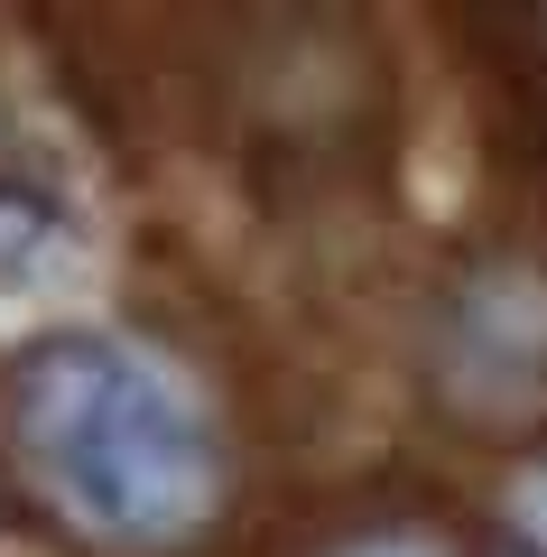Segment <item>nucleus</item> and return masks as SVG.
I'll return each mask as SVG.
<instances>
[{"label": "nucleus", "mask_w": 547, "mask_h": 557, "mask_svg": "<svg viewBox=\"0 0 547 557\" xmlns=\"http://www.w3.org/2000/svg\"><path fill=\"white\" fill-rule=\"evenodd\" d=\"M344 557H436L427 539H362V548H344Z\"/></svg>", "instance_id": "4"}, {"label": "nucleus", "mask_w": 547, "mask_h": 557, "mask_svg": "<svg viewBox=\"0 0 547 557\" xmlns=\"http://www.w3.org/2000/svg\"><path fill=\"white\" fill-rule=\"evenodd\" d=\"M510 511H520V530L547 548V465H529V474L510 483Z\"/></svg>", "instance_id": "3"}, {"label": "nucleus", "mask_w": 547, "mask_h": 557, "mask_svg": "<svg viewBox=\"0 0 547 557\" xmlns=\"http://www.w3.org/2000/svg\"><path fill=\"white\" fill-rule=\"evenodd\" d=\"M10 437L102 548H176L223 502V446L196 391L121 335H47L10 372Z\"/></svg>", "instance_id": "1"}, {"label": "nucleus", "mask_w": 547, "mask_h": 557, "mask_svg": "<svg viewBox=\"0 0 547 557\" xmlns=\"http://www.w3.org/2000/svg\"><path fill=\"white\" fill-rule=\"evenodd\" d=\"M47 251H57L47 205H28V196H10V186H0V278H38Z\"/></svg>", "instance_id": "2"}]
</instances>
